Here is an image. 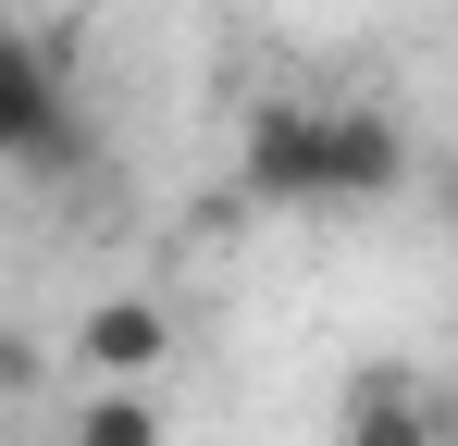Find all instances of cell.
<instances>
[{
	"label": "cell",
	"mask_w": 458,
	"mask_h": 446,
	"mask_svg": "<svg viewBox=\"0 0 458 446\" xmlns=\"http://www.w3.org/2000/svg\"><path fill=\"white\" fill-rule=\"evenodd\" d=\"M0 161L13 174H75L87 161V99H75V63L0 13Z\"/></svg>",
	"instance_id": "obj_1"
},
{
	"label": "cell",
	"mask_w": 458,
	"mask_h": 446,
	"mask_svg": "<svg viewBox=\"0 0 458 446\" xmlns=\"http://www.w3.org/2000/svg\"><path fill=\"white\" fill-rule=\"evenodd\" d=\"M322 112L335 99H260L235 124V186L260 211H322Z\"/></svg>",
	"instance_id": "obj_2"
},
{
	"label": "cell",
	"mask_w": 458,
	"mask_h": 446,
	"mask_svg": "<svg viewBox=\"0 0 458 446\" xmlns=\"http://www.w3.org/2000/svg\"><path fill=\"white\" fill-rule=\"evenodd\" d=\"M409 186V124L384 99H335L322 112V211H384Z\"/></svg>",
	"instance_id": "obj_3"
},
{
	"label": "cell",
	"mask_w": 458,
	"mask_h": 446,
	"mask_svg": "<svg viewBox=\"0 0 458 446\" xmlns=\"http://www.w3.org/2000/svg\"><path fill=\"white\" fill-rule=\"evenodd\" d=\"M161 347H174V310L161 297H99L75 322V360L99 372V384H137V372H161Z\"/></svg>",
	"instance_id": "obj_4"
},
{
	"label": "cell",
	"mask_w": 458,
	"mask_h": 446,
	"mask_svg": "<svg viewBox=\"0 0 458 446\" xmlns=\"http://www.w3.org/2000/svg\"><path fill=\"white\" fill-rule=\"evenodd\" d=\"M335 446H446V422H434V397H421L409 372H360V384H347Z\"/></svg>",
	"instance_id": "obj_5"
},
{
	"label": "cell",
	"mask_w": 458,
	"mask_h": 446,
	"mask_svg": "<svg viewBox=\"0 0 458 446\" xmlns=\"http://www.w3.org/2000/svg\"><path fill=\"white\" fill-rule=\"evenodd\" d=\"M75 446H161V397L149 384H99L75 409Z\"/></svg>",
	"instance_id": "obj_6"
}]
</instances>
